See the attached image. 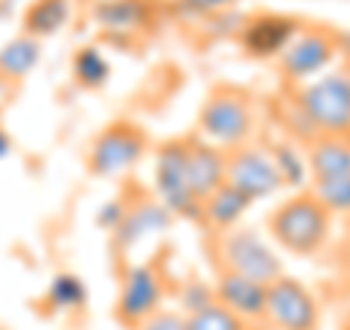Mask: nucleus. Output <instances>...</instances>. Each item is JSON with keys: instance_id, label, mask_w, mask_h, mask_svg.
Returning a JSON list of instances; mask_svg holds the SVG:
<instances>
[{"instance_id": "f257e3e1", "label": "nucleus", "mask_w": 350, "mask_h": 330, "mask_svg": "<svg viewBox=\"0 0 350 330\" xmlns=\"http://www.w3.org/2000/svg\"><path fill=\"white\" fill-rule=\"evenodd\" d=\"M271 243L289 251L295 257H315L330 243L333 234V214L312 187H301L286 196L266 219Z\"/></svg>"}, {"instance_id": "f03ea898", "label": "nucleus", "mask_w": 350, "mask_h": 330, "mask_svg": "<svg viewBox=\"0 0 350 330\" xmlns=\"http://www.w3.org/2000/svg\"><path fill=\"white\" fill-rule=\"evenodd\" d=\"M257 129V108L248 88L234 82H219L207 91L199 108L196 135L211 140L222 149L243 147L254 138Z\"/></svg>"}, {"instance_id": "7ed1b4c3", "label": "nucleus", "mask_w": 350, "mask_h": 330, "mask_svg": "<svg viewBox=\"0 0 350 330\" xmlns=\"http://www.w3.org/2000/svg\"><path fill=\"white\" fill-rule=\"evenodd\" d=\"M292 105L310 123L315 138L350 140V73L347 68L321 73L295 88Z\"/></svg>"}, {"instance_id": "20e7f679", "label": "nucleus", "mask_w": 350, "mask_h": 330, "mask_svg": "<svg viewBox=\"0 0 350 330\" xmlns=\"http://www.w3.org/2000/svg\"><path fill=\"white\" fill-rule=\"evenodd\" d=\"M170 295V275L163 269V260H146V263H126L120 272V290L114 301L117 322L137 330L140 322L161 310Z\"/></svg>"}, {"instance_id": "39448f33", "label": "nucleus", "mask_w": 350, "mask_h": 330, "mask_svg": "<svg viewBox=\"0 0 350 330\" xmlns=\"http://www.w3.org/2000/svg\"><path fill=\"white\" fill-rule=\"evenodd\" d=\"M149 155V135L135 120H114L91 140L88 173L96 179H117L137 167Z\"/></svg>"}, {"instance_id": "423d86ee", "label": "nucleus", "mask_w": 350, "mask_h": 330, "mask_svg": "<svg viewBox=\"0 0 350 330\" xmlns=\"http://www.w3.org/2000/svg\"><path fill=\"white\" fill-rule=\"evenodd\" d=\"M187 149H190V135L163 140L155 149L152 184H155L158 202L167 207L172 216L202 223V202L193 196L190 181H187Z\"/></svg>"}, {"instance_id": "0eeeda50", "label": "nucleus", "mask_w": 350, "mask_h": 330, "mask_svg": "<svg viewBox=\"0 0 350 330\" xmlns=\"http://www.w3.org/2000/svg\"><path fill=\"white\" fill-rule=\"evenodd\" d=\"M213 263H222L225 269L239 272L257 283H266V287L286 272L283 269V260L278 257V251L271 249L254 228H243V225L216 234Z\"/></svg>"}, {"instance_id": "6e6552de", "label": "nucleus", "mask_w": 350, "mask_h": 330, "mask_svg": "<svg viewBox=\"0 0 350 330\" xmlns=\"http://www.w3.org/2000/svg\"><path fill=\"white\" fill-rule=\"evenodd\" d=\"M338 56V32L333 27L312 24L301 27L289 47L275 59L278 73L292 85H304L321 76Z\"/></svg>"}, {"instance_id": "1a4fd4ad", "label": "nucleus", "mask_w": 350, "mask_h": 330, "mask_svg": "<svg viewBox=\"0 0 350 330\" xmlns=\"http://www.w3.org/2000/svg\"><path fill=\"white\" fill-rule=\"evenodd\" d=\"M266 330H321V304L304 281L283 272L266 287Z\"/></svg>"}, {"instance_id": "9d476101", "label": "nucleus", "mask_w": 350, "mask_h": 330, "mask_svg": "<svg viewBox=\"0 0 350 330\" xmlns=\"http://www.w3.org/2000/svg\"><path fill=\"white\" fill-rule=\"evenodd\" d=\"M225 181L234 184L237 190H243L251 202L269 199V196H275L286 187L269 149L251 144V140L243 147L225 149Z\"/></svg>"}, {"instance_id": "9b49d317", "label": "nucleus", "mask_w": 350, "mask_h": 330, "mask_svg": "<svg viewBox=\"0 0 350 330\" xmlns=\"http://www.w3.org/2000/svg\"><path fill=\"white\" fill-rule=\"evenodd\" d=\"M161 9V0H96L91 15L111 44H131L137 36L152 32Z\"/></svg>"}, {"instance_id": "f8f14e48", "label": "nucleus", "mask_w": 350, "mask_h": 330, "mask_svg": "<svg viewBox=\"0 0 350 330\" xmlns=\"http://www.w3.org/2000/svg\"><path fill=\"white\" fill-rule=\"evenodd\" d=\"M172 214L158 202V196L140 193V196H126V214L120 225L111 231V249L120 257L135 251L144 240L163 234L172 225Z\"/></svg>"}, {"instance_id": "ddd939ff", "label": "nucleus", "mask_w": 350, "mask_h": 330, "mask_svg": "<svg viewBox=\"0 0 350 330\" xmlns=\"http://www.w3.org/2000/svg\"><path fill=\"white\" fill-rule=\"evenodd\" d=\"M298 29H301V21L295 15L262 9V12L245 15L243 27L237 32V41L248 59L269 62V59H278L289 47V41L298 36Z\"/></svg>"}, {"instance_id": "4468645a", "label": "nucleus", "mask_w": 350, "mask_h": 330, "mask_svg": "<svg viewBox=\"0 0 350 330\" xmlns=\"http://www.w3.org/2000/svg\"><path fill=\"white\" fill-rule=\"evenodd\" d=\"M213 295L219 304L234 310L239 318H245L254 327H266V283H257L239 272L225 269L222 263H213Z\"/></svg>"}, {"instance_id": "2eb2a0df", "label": "nucleus", "mask_w": 350, "mask_h": 330, "mask_svg": "<svg viewBox=\"0 0 350 330\" xmlns=\"http://www.w3.org/2000/svg\"><path fill=\"white\" fill-rule=\"evenodd\" d=\"M187 181L196 199L204 202L219 184H225V149L199 135H190Z\"/></svg>"}, {"instance_id": "dca6fc26", "label": "nucleus", "mask_w": 350, "mask_h": 330, "mask_svg": "<svg viewBox=\"0 0 350 330\" xmlns=\"http://www.w3.org/2000/svg\"><path fill=\"white\" fill-rule=\"evenodd\" d=\"M306 173L312 184L330 181L350 173V140L347 138H315L306 144Z\"/></svg>"}, {"instance_id": "f3484780", "label": "nucleus", "mask_w": 350, "mask_h": 330, "mask_svg": "<svg viewBox=\"0 0 350 330\" xmlns=\"http://www.w3.org/2000/svg\"><path fill=\"white\" fill-rule=\"evenodd\" d=\"M251 202L243 190H237L234 184H219L216 190L202 202V223L207 228H213L216 234L231 231L243 223V216L251 211Z\"/></svg>"}, {"instance_id": "a211bd4d", "label": "nucleus", "mask_w": 350, "mask_h": 330, "mask_svg": "<svg viewBox=\"0 0 350 330\" xmlns=\"http://www.w3.org/2000/svg\"><path fill=\"white\" fill-rule=\"evenodd\" d=\"M41 64V41L21 32V36L9 38L0 47V79L6 82H24L27 76Z\"/></svg>"}, {"instance_id": "6ab92c4d", "label": "nucleus", "mask_w": 350, "mask_h": 330, "mask_svg": "<svg viewBox=\"0 0 350 330\" xmlns=\"http://www.w3.org/2000/svg\"><path fill=\"white\" fill-rule=\"evenodd\" d=\"M73 3L70 0H32L24 12V32L32 38H53L70 24Z\"/></svg>"}, {"instance_id": "aec40b11", "label": "nucleus", "mask_w": 350, "mask_h": 330, "mask_svg": "<svg viewBox=\"0 0 350 330\" xmlns=\"http://www.w3.org/2000/svg\"><path fill=\"white\" fill-rule=\"evenodd\" d=\"M70 73H73V82L85 88V91H100L111 79V62H108V56L96 44H85V47L73 53Z\"/></svg>"}, {"instance_id": "412c9836", "label": "nucleus", "mask_w": 350, "mask_h": 330, "mask_svg": "<svg viewBox=\"0 0 350 330\" xmlns=\"http://www.w3.org/2000/svg\"><path fill=\"white\" fill-rule=\"evenodd\" d=\"M88 301V287L82 278H76L70 272H62L50 281L47 290V304L59 313H70V310H82Z\"/></svg>"}, {"instance_id": "4be33fe9", "label": "nucleus", "mask_w": 350, "mask_h": 330, "mask_svg": "<svg viewBox=\"0 0 350 330\" xmlns=\"http://www.w3.org/2000/svg\"><path fill=\"white\" fill-rule=\"evenodd\" d=\"M245 318H239L234 310H228L225 304L211 301L207 307L196 313H187V330H251Z\"/></svg>"}, {"instance_id": "5701e85b", "label": "nucleus", "mask_w": 350, "mask_h": 330, "mask_svg": "<svg viewBox=\"0 0 350 330\" xmlns=\"http://www.w3.org/2000/svg\"><path fill=\"white\" fill-rule=\"evenodd\" d=\"M269 155H271V161H275V167H278V173L283 175V184L286 187H304V181H306V161H304V155L298 149H295L292 144H286V140H280V144H275V147H269Z\"/></svg>"}, {"instance_id": "b1692460", "label": "nucleus", "mask_w": 350, "mask_h": 330, "mask_svg": "<svg viewBox=\"0 0 350 330\" xmlns=\"http://www.w3.org/2000/svg\"><path fill=\"white\" fill-rule=\"evenodd\" d=\"M312 193L330 207V214H350V173L338 175L330 181H319L312 184Z\"/></svg>"}, {"instance_id": "393cba45", "label": "nucleus", "mask_w": 350, "mask_h": 330, "mask_svg": "<svg viewBox=\"0 0 350 330\" xmlns=\"http://www.w3.org/2000/svg\"><path fill=\"white\" fill-rule=\"evenodd\" d=\"M239 0H172V12H178L181 18H213L222 15L228 9H234Z\"/></svg>"}, {"instance_id": "a878e982", "label": "nucleus", "mask_w": 350, "mask_h": 330, "mask_svg": "<svg viewBox=\"0 0 350 330\" xmlns=\"http://www.w3.org/2000/svg\"><path fill=\"white\" fill-rule=\"evenodd\" d=\"M211 301H216L213 295V283H204V281H184L178 287V304H181V313H196L202 310V307H207Z\"/></svg>"}, {"instance_id": "bb28decb", "label": "nucleus", "mask_w": 350, "mask_h": 330, "mask_svg": "<svg viewBox=\"0 0 350 330\" xmlns=\"http://www.w3.org/2000/svg\"><path fill=\"white\" fill-rule=\"evenodd\" d=\"M137 330H187V316L175 307H161L146 322H140Z\"/></svg>"}, {"instance_id": "cd10ccee", "label": "nucleus", "mask_w": 350, "mask_h": 330, "mask_svg": "<svg viewBox=\"0 0 350 330\" xmlns=\"http://www.w3.org/2000/svg\"><path fill=\"white\" fill-rule=\"evenodd\" d=\"M126 214V196H117V199L111 202H105L100 207V216H96V225L105 228V231H114L120 225V219H123Z\"/></svg>"}, {"instance_id": "c85d7f7f", "label": "nucleus", "mask_w": 350, "mask_h": 330, "mask_svg": "<svg viewBox=\"0 0 350 330\" xmlns=\"http://www.w3.org/2000/svg\"><path fill=\"white\" fill-rule=\"evenodd\" d=\"M12 147H15V144H12V135H9V131L0 126V161L12 155Z\"/></svg>"}, {"instance_id": "c756f323", "label": "nucleus", "mask_w": 350, "mask_h": 330, "mask_svg": "<svg viewBox=\"0 0 350 330\" xmlns=\"http://www.w3.org/2000/svg\"><path fill=\"white\" fill-rule=\"evenodd\" d=\"M338 330H350V310L342 316V325H338Z\"/></svg>"}, {"instance_id": "7c9ffc66", "label": "nucleus", "mask_w": 350, "mask_h": 330, "mask_svg": "<svg viewBox=\"0 0 350 330\" xmlns=\"http://www.w3.org/2000/svg\"><path fill=\"white\" fill-rule=\"evenodd\" d=\"M345 68H347V73H350V62H347V64H345Z\"/></svg>"}, {"instance_id": "2f4dec72", "label": "nucleus", "mask_w": 350, "mask_h": 330, "mask_svg": "<svg viewBox=\"0 0 350 330\" xmlns=\"http://www.w3.org/2000/svg\"><path fill=\"white\" fill-rule=\"evenodd\" d=\"M251 330H266V327H251Z\"/></svg>"}]
</instances>
